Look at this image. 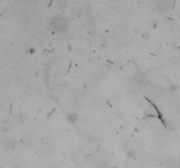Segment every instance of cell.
Instances as JSON below:
<instances>
[{
    "instance_id": "1",
    "label": "cell",
    "mask_w": 180,
    "mask_h": 168,
    "mask_svg": "<svg viewBox=\"0 0 180 168\" xmlns=\"http://www.w3.org/2000/svg\"><path fill=\"white\" fill-rule=\"evenodd\" d=\"M51 25L55 31H57V32H59L61 33H65L68 27L67 21L62 16L54 17L51 20Z\"/></svg>"
},
{
    "instance_id": "2",
    "label": "cell",
    "mask_w": 180,
    "mask_h": 168,
    "mask_svg": "<svg viewBox=\"0 0 180 168\" xmlns=\"http://www.w3.org/2000/svg\"><path fill=\"white\" fill-rule=\"evenodd\" d=\"M73 160L77 166H83L85 163V156L84 153L77 152L73 156Z\"/></svg>"
},
{
    "instance_id": "3",
    "label": "cell",
    "mask_w": 180,
    "mask_h": 168,
    "mask_svg": "<svg viewBox=\"0 0 180 168\" xmlns=\"http://www.w3.org/2000/svg\"><path fill=\"white\" fill-rule=\"evenodd\" d=\"M4 148L7 151H14L16 149V143H15V141L13 139L7 138L4 142Z\"/></svg>"
},
{
    "instance_id": "4",
    "label": "cell",
    "mask_w": 180,
    "mask_h": 168,
    "mask_svg": "<svg viewBox=\"0 0 180 168\" xmlns=\"http://www.w3.org/2000/svg\"><path fill=\"white\" fill-rule=\"evenodd\" d=\"M170 3H171V0H158L157 9L163 12L167 11L170 8Z\"/></svg>"
},
{
    "instance_id": "5",
    "label": "cell",
    "mask_w": 180,
    "mask_h": 168,
    "mask_svg": "<svg viewBox=\"0 0 180 168\" xmlns=\"http://www.w3.org/2000/svg\"><path fill=\"white\" fill-rule=\"evenodd\" d=\"M77 118H78V116L76 113H71V114L68 115L67 117L68 121L70 122V123H75L77 120Z\"/></svg>"
},
{
    "instance_id": "6",
    "label": "cell",
    "mask_w": 180,
    "mask_h": 168,
    "mask_svg": "<svg viewBox=\"0 0 180 168\" xmlns=\"http://www.w3.org/2000/svg\"><path fill=\"white\" fill-rule=\"evenodd\" d=\"M127 158L128 159H133L135 157V151L134 150H129L128 152H127Z\"/></svg>"
},
{
    "instance_id": "7",
    "label": "cell",
    "mask_w": 180,
    "mask_h": 168,
    "mask_svg": "<svg viewBox=\"0 0 180 168\" xmlns=\"http://www.w3.org/2000/svg\"><path fill=\"white\" fill-rule=\"evenodd\" d=\"M59 5H60L61 8H66L68 5L66 0H61V1L59 2Z\"/></svg>"
},
{
    "instance_id": "8",
    "label": "cell",
    "mask_w": 180,
    "mask_h": 168,
    "mask_svg": "<svg viewBox=\"0 0 180 168\" xmlns=\"http://www.w3.org/2000/svg\"><path fill=\"white\" fill-rule=\"evenodd\" d=\"M178 89V87L176 86V85H171V87H170V90L171 91H172V92H174V91H176Z\"/></svg>"
}]
</instances>
